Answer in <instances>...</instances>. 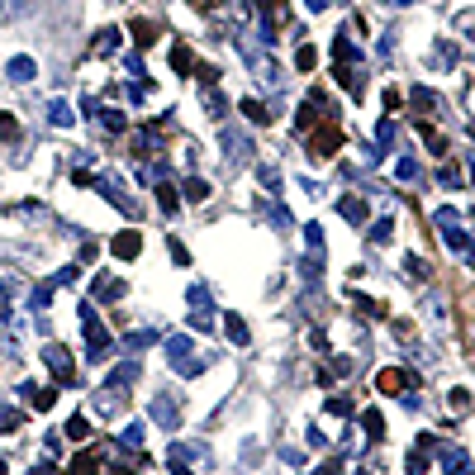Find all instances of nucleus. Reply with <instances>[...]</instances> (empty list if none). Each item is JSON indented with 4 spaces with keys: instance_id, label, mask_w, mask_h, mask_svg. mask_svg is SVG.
Segmentation results:
<instances>
[{
    "instance_id": "obj_35",
    "label": "nucleus",
    "mask_w": 475,
    "mask_h": 475,
    "mask_svg": "<svg viewBox=\"0 0 475 475\" xmlns=\"http://www.w3.org/2000/svg\"><path fill=\"white\" fill-rule=\"evenodd\" d=\"M95 409H100V414H114V409H119V395H114V390H100V395H95Z\"/></svg>"
},
{
    "instance_id": "obj_44",
    "label": "nucleus",
    "mask_w": 475,
    "mask_h": 475,
    "mask_svg": "<svg viewBox=\"0 0 475 475\" xmlns=\"http://www.w3.org/2000/svg\"><path fill=\"white\" fill-rule=\"evenodd\" d=\"M29 475H53V466H48V461H43V466H33V471Z\"/></svg>"
},
{
    "instance_id": "obj_36",
    "label": "nucleus",
    "mask_w": 475,
    "mask_h": 475,
    "mask_svg": "<svg viewBox=\"0 0 475 475\" xmlns=\"http://www.w3.org/2000/svg\"><path fill=\"white\" fill-rule=\"evenodd\" d=\"M437 185H447V190H451V185H456V190H461V171H456V166H451V162H447V166L437 171Z\"/></svg>"
},
{
    "instance_id": "obj_15",
    "label": "nucleus",
    "mask_w": 475,
    "mask_h": 475,
    "mask_svg": "<svg viewBox=\"0 0 475 475\" xmlns=\"http://www.w3.org/2000/svg\"><path fill=\"white\" fill-rule=\"evenodd\" d=\"M190 461H195V451H190V447H171V451H166V466H171L176 475H190Z\"/></svg>"
},
{
    "instance_id": "obj_18",
    "label": "nucleus",
    "mask_w": 475,
    "mask_h": 475,
    "mask_svg": "<svg viewBox=\"0 0 475 475\" xmlns=\"http://www.w3.org/2000/svg\"><path fill=\"white\" fill-rule=\"evenodd\" d=\"M238 109H242V114H247L252 124H271V109H266L262 100H252V95H247V100H242V105H238Z\"/></svg>"
},
{
    "instance_id": "obj_31",
    "label": "nucleus",
    "mask_w": 475,
    "mask_h": 475,
    "mask_svg": "<svg viewBox=\"0 0 475 475\" xmlns=\"http://www.w3.org/2000/svg\"><path fill=\"white\" fill-rule=\"evenodd\" d=\"M67 437H72V442H81V437H91V423L81 419V414H72V419H67Z\"/></svg>"
},
{
    "instance_id": "obj_34",
    "label": "nucleus",
    "mask_w": 475,
    "mask_h": 475,
    "mask_svg": "<svg viewBox=\"0 0 475 475\" xmlns=\"http://www.w3.org/2000/svg\"><path fill=\"white\" fill-rule=\"evenodd\" d=\"M205 109H210L214 119H224V109H228V105H224V95H219V91H205Z\"/></svg>"
},
{
    "instance_id": "obj_27",
    "label": "nucleus",
    "mask_w": 475,
    "mask_h": 475,
    "mask_svg": "<svg viewBox=\"0 0 475 475\" xmlns=\"http://www.w3.org/2000/svg\"><path fill=\"white\" fill-rule=\"evenodd\" d=\"M143 433H148V428H143V423H129V428H124V433H119V447H138V442H143Z\"/></svg>"
},
{
    "instance_id": "obj_38",
    "label": "nucleus",
    "mask_w": 475,
    "mask_h": 475,
    "mask_svg": "<svg viewBox=\"0 0 475 475\" xmlns=\"http://www.w3.org/2000/svg\"><path fill=\"white\" fill-rule=\"evenodd\" d=\"M433 224H437V228H447V224H461V214L451 210V205H442V210L433 214Z\"/></svg>"
},
{
    "instance_id": "obj_14",
    "label": "nucleus",
    "mask_w": 475,
    "mask_h": 475,
    "mask_svg": "<svg viewBox=\"0 0 475 475\" xmlns=\"http://www.w3.org/2000/svg\"><path fill=\"white\" fill-rule=\"evenodd\" d=\"M224 333L233 338V347H247V343H252V333H247V323H242L238 314H228V318H224Z\"/></svg>"
},
{
    "instance_id": "obj_1",
    "label": "nucleus",
    "mask_w": 475,
    "mask_h": 475,
    "mask_svg": "<svg viewBox=\"0 0 475 475\" xmlns=\"http://www.w3.org/2000/svg\"><path fill=\"white\" fill-rule=\"evenodd\" d=\"M77 318H81V328H86V352H91V361H105V352H109V333L100 328L95 309H91V304H77Z\"/></svg>"
},
{
    "instance_id": "obj_3",
    "label": "nucleus",
    "mask_w": 475,
    "mask_h": 475,
    "mask_svg": "<svg viewBox=\"0 0 475 475\" xmlns=\"http://www.w3.org/2000/svg\"><path fill=\"white\" fill-rule=\"evenodd\" d=\"M219 143H224V162H228V166L252 162V138H247L242 129H233V124H228V129L219 133Z\"/></svg>"
},
{
    "instance_id": "obj_45",
    "label": "nucleus",
    "mask_w": 475,
    "mask_h": 475,
    "mask_svg": "<svg viewBox=\"0 0 475 475\" xmlns=\"http://www.w3.org/2000/svg\"><path fill=\"white\" fill-rule=\"evenodd\" d=\"M323 5H328V0H304V10H323Z\"/></svg>"
},
{
    "instance_id": "obj_5",
    "label": "nucleus",
    "mask_w": 475,
    "mask_h": 475,
    "mask_svg": "<svg viewBox=\"0 0 475 475\" xmlns=\"http://www.w3.org/2000/svg\"><path fill=\"white\" fill-rule=\"evenodd\" d=\"M148 414H153V423L166 428V433H176V428H181V404H176V395H166V390L153 395V409H148Z\"/></svg>"
},
{
    "instance_id": "obj_48",
    "label": "nucleus",
    "mask_w": 475,
    "mask_h": 475,
    "mask_svg": "<svg viewBox=\"0 0 475 475\" xmlns=\"http://www.w3.org/2000/svg\"><path fill=\"white\" fill-rule=\"evenodd\" d=\"M0 475H5V456H0Z\"/></svg>"
},
{
    "instance_id": "obj_46",
    "label": "nucleus",
    "mask_w": 475,
    "mask_h": 475,
    "mask_svg": "<svg viewBox=\"0 0 475 475\" xmlns=\"http://www.w3.org/2000/svg\"><path fill=\"white\" fill-rule=\"evenodd\" d=\"M385 5H395V10H399V5H414V0H385Z\"/></svg>"
},
{
    "instance_id": "obj_8",
    "label": "nucleus",
    "mask_w": 475,
    "mask_h": 475,
    "mask_svg": "<svg viewBox=\"0 0 475 475\" xmlns=\"http://www.w3.org/2000/svg\"><path fill=\"white\" fill-rule=\"evenodd\" d=\"M5 77L15 81V86H24V81L38 77V62H33V57H24V53H20V57H10V62H5Z\"/></svg>"
},
{
    "instance_id": "obj_30",
    "label": "nucleus",
    "mask_w": 475,
    "mask_h": 475,
    "mask_svg": "<svg viewBox=\"0 0 475 475\" xmlns=\"http://www.w3.org/2000/svg\"><path fill=\"white\" fill-rule=\"evenodd\" d=\"M109 380H119V385H133V380H138V361H124V366H114V371H109Z\"/></svg>"
},
{
    "instance_id": "obj_42",
    "label": "nucleus",
    "mask_w": 475,
    "mask_h": 475,
    "mask_svg": "<svg viewBox=\"0 0 475 475\" xmlns=\"http://www.w3.org/2000/svg\"><path fill=\"white\" fill-rule=\"evenodd\" d=\"M314 475H343V456H333V461H328V466H318Z\"/></svg>"
},
{
    "instance_id": "obj_28",
    "label": "nucleus",
    "mask_w": 475,
    "mask_h": 475,
    "mask_svg": "<svg viewBox=\"0 0 475 475\" xmlns=\"http://www.w3.org/2000/svg\"><path fill=\"white\" fill-rule=\"evenodd\" d=\"M404 271H409L414 281H428V262H423L419 252H409V257H404Z\"/></svg>"
},
{
    "instance_id": "obj_40",
    "label": "nucleus",
    "mask_w": 475,
    "mask_h": 475,
    "mask_svg": "<svg viewBox=\"0 0 475 475\" xmlns=\"http://www.w3.org/2000/svg\"><path fill=\"white\" fill-rule=\"evenodd\" d=\"M24 423V414H0V433H15Z\"/></svg>"
},
{
    "instance_id": "obj_10",
    "label": "nucleus",
    "mask_w": 475,
    "mask_h": 475,
    "mask_svg": "<svg viewBox=\"0 0 475 475\" xmlns=\"http://www.w3.org/2000/svg\"><path fill=\"white\" fill-rule=\"evenodd\" d=\"M375 385H380L385 395H404V390H409V371H380Z\"/></svg>"
},
{
    "instance_id": "obj_43",
    "label": "nucleus",
    "mask_w": 475,
    "mask_h": 475,
    "mask_svg": "<svg viewBox=\"0 0 475 475\" xmlns=\"http://www.w3.org/2000/svg\"><path fill=\"white\" fill-rule=\"evenodd\" d=\"M0 133H5V138H15V133H20V129H15V119H10V114H0Z\"/></svg>"
},
{
    "instance_id": "obj_2",
    "label": "nucleus",
    "mask_w": 475,
    "mask_h": 475,
    "mask_svg": "<svg viewBox=\"0 0 475 475\" xmlns=\"http://www.w3.org/2000/svg\"><path fill=\"white\" fill-rule=\"evenodd\" d=\"M166 357H171V366L181 371V375H200V371H205V361L190 352V338H185V333L166 338Z\"/></svg>"
},
{
    "instance_id": "obj_17",
    "label": "nucleus",
    "mask_w": 475,
    "mask_h": 475,
    "mask_svg": "<svg viewBox=\"0 0 475 475\" xmlns=\"http://www.w3.org/2000/svg\"><path fill=\"white\" fill-rule=\"evenodd\" d=\"M95 471H100V451H81L72 461V475H95Z\"/></svg>"
},
{
    "instance_id": "obj_19",
    "label": "nucleus",
    "mask_w": 475,
    "mask_h": 475,
    "mask_svg": "<svg viewBox=\"0 0 475 475\" xmlns=\"http://www.w3.org/2000/svg\"><path fill=\"white\" fill-rule=\"evenodd\" d=\"M72 119H77V114H72V105H67V100H53V105H48V124H57V129H67Z\"/></svg>"
},
{
    "instance_id": "obj_49",
    "label": "nucleus",
    "mask_w": 475,
    "mask_h": 475,
    "mask_svg": "<svg viewBox=\"0 0 475 475\" xmlns=\"http://www.w3.org/2000/svg\"><path fill=\"white\" fill-rule=\"evenodd\" d=\"M361 475H366V471H361Z\"/></svg>"
},
{
    "instance_id": "obj_11",
    "label": "nucleus",
    "mask_w": 475,
    "mask_h": 475,
    "mask_svg": "<svg viewBox=\"0 0 475 475\" xmlns=\"http://www.w3.org/2000/svg\"><path fill=\"white\" fill-rule=\"evenodd\" d=\"M119 38H124L119 29H100V33H95V43H91V53H95V57H109V53H119Z\"/></svg>"
},
{
    "instance_id": "obj_29",
    "label": "nucleus",
    "mask_w": 475,
    "mask_h": 475,
    "mask_svg": "<svg viewBox=\"0 0 475 475\" xmlns=\"http://www.w3.org/2000/svg\"><path fill=\"white\" fill-rule=\"evenodd\" d=\"M148 343H162V338H157V333H148V328H143V333H129V338H124V347H129V352H143Z\"/></svg>"
},
{
    "instance_id": "obj_21",
    "label": "nucleus",
    "mask_w": 475,
    "mask_h": 475,
    "mask_svg": "<svg viewBox=\"0 0 475 475\" xmlns=\"http://www.w3.org/2000/svg\"><path fill=\"white\" fill-rule=\"evenodd\" d=\"M185 200H190V205H200V200H210V181H200V176H190V181H185Z\"/></svg>"
},
{
    "instance_id": "obj_4",
    "label": "nucleus",
    "mask_w": 475,
    "mask_h": 475,
    "mask_svg": "<svg viewBox=\"0 0 475 475\" xmlns=\"http://www.w3.org/2000/svg\"><path fill=\"white\" fill-rule=\"evenodd\" d=\"M190 328L195 333H205V328H214V304H210V290L205 286H190Z\"/></svg>"
},
{
    "instance_id": "obj_24",
    "label": "nucleus",
    "mask_w": 475,
    "mask_h": 475,
    "mask_svg": "<svg viewBox=\"0 0 475 475\" xmlns=\"http://www.w3.org/2000/svg\"><path fill=\"white\" fill-rule=\"evenodd\" d=\"M361 428H366V437H385V423H380V409H366V414H361Z\"/></svg>"
},
{
    "instance_id": "obj_12",
    "label": "nucleus",
    "mask_w": 475,
    "mask_h": 475,
    "mask_svg": "<svg viewBox=\"0 0 475 475\" xmlns=\"http://www.w3.org/2000/svg\"><path fill=\"white\" fill-rule=\"evenodd\" d=\"M338 214L352 219V224H366V200H361V195H343V200H338Z\"/></svg>"
},
{
    "instance_id": "obj_20",
    "label": "nucleus",
    "mask_w": 475,
    "mask_h": 475,
    "mask_svg": "<svg viewBox=\"0 0 475 475\" xmlns=\"http://www.w3.org/2000/svg\"><path fill=\"white\" fill-rule=\"evenodd\" d=\"M375 148H380V153L395 148V119H380V124H375Z\"/></svg>"
},
{
    "instance_id": "obj_6",
    "label": "nucleus",
    "mask_w": 475,
    "mask_h": 475,
    "mask_svg": "<svg viewBox=\"0 0 475 475\" xmlns=\"http://www.w3.org/2000/svg\"><path fill=\"white\" fill-rule=\"evenodd\" d=\"M338 143H343V129H338L333 119H328L323 129L309 133V153H314V157H333V148H338Z\"/></svg>"
},
{
    "instance_id": "obj_41",
    "label": "nucleus",
    "mask_w": 475,
    "mask_h": 475,
    "mask_svg": "<svg viewBox=\"0 0 475 475\" xmlns=\"http://www.w3.org/2000/svg\"><path fill=\"white\" fill-rule=\"evenodd\" d=\"M171 262H176V266H190V252H185L176 238H171Z\"/></svg>"
},
{
    "instance_id": "obj_16",
    "label": "nucleus",
    "mask_w": 475,
    "mask_h": 475,
    "mask_svg": "<svg viewBox=\"0 0 475 475\" xmlns=\"http://www.w3.org/2000/svg\"><path fill=\"white\" fill-rule=\"evenodd\" d=\"M129 33L138 38V43H143V48H153V38H157V24H153V20H133Z\"/></svg>"
},
{
    "instance_id": "obj_7",
    "label": "nucleus",
    "mask_w": 475,
    "mask_h": 475,
    "mask_svg": "<svg viewBox=\"0 0 475 475\" xmlns=\"http://www.w3.org/2000/svg\"><path fill=\"white\" fill-rule=\"evenodd\" d=\"M43 361L57 371V380H62V385H81V380H77V371H72V357H67V347L48 343V347H43Z\"/></svg>"
},
{
    "instance_id": "obj_32",
    "label": "nucleus",
    "mask_w": 475,
    "mask_h": 475,
    "mask_svg": "<svg viewBox=\"0 0 475 475\" xmlns=\"http://www.w3.org/2000/svg\"><path fill=\"white\" fill-rule=\"evenodd\" d=\"M328 414H333V419H352V399L333 395V399H328Z\"/></svg>"
},
{
    "instance_id": "obj_13",
    "label": "nucleus",
    "mask_w": 475,
    "mask_h": 475,
    "mask_svg": "<svg viewBox=\"0 0 475 475\" xmlns=\"http://www.w3.org/2000/svg\"><path fill=\"white\" fill-rule=\"evenodd\" d=\"M442 471H447V475H466V471H471L466 451H461V447H442Z\"/></svg>"
},
{
    "instance_id": "obj_37",
    "label": "nucleus",
    "mask_w": 475,
    "mask_h": 475,
    "mask_svg": "<svg viewBox=\"0 0 475 475\" xmlns=\"http://www.w3.org/2000/svg\"><path fill=\"white\" fill-rule=\"evenodd\" d=\"M318 62V53L314 48H309V43H304V48H299V53H295V67H299V72H309V67H314Z\"/></svg>"
},
{
    "instance_id": "obj_26",
    "label": "nucleus",
    "mask_w": 475,
    "mask_h": 475,
    "mask_svg": "<svg viewBox=\"0 0 475 475\" xmlns=\"http://www.w3.org/2000/svg\"><path fill=\"white\" fill-rule=\"evenodd\" d=\"M366 233L375 238V242H390V233H395V219H390V214H385V219H375V224H371Z\"/></svg>"
},
{
    "instance_id": "obj_22",
    "label": "nucleus",
    "mask_w": 475,
    "mask_h": 475,
    "mask_svg": "<svg viewBox=\"0 0 475 475\" xmlns=\"http://www.w3.org/2000/svg\"><path fill=\"white\" fill-rule=\"evenodd\" d=\"M257 176H262V185H266V195H271V200H276V195H281V171H276V166H257Z\"/></svg>"
},
{
    "instance_id": "obj_47",
    "label": "nucleus",
    "mask_w": 475,
    "mask_h": 475,
    "mask_svg": "<svg viewBox=\"0 0 475 475\" xmlns=\"http://www.w3.org/2000/svg\"><path fill=\"white\" fill-rule=\"evenodd\" d=\"M471 181H475V153H471Z\"/></svg>"
},
{
    "instance_id": "obj_39",
    "label": "nucleus",
    "mask_w": 475,
    "mask_h": 475,
    "mask_svg": "<svg viewBox=\"0 0 475 475\" xmlns=\"http://www.w3.org/2000/svg\"><path fill=\"white\" fill-rule=\"evenodd\" d=\"M157 200H162V210H166V214H176V195H171V185H166V181L157 185Z\"/></svg>"
},
{
    "instance_id": "obj_25",
    "label": "nucleus",
    "mask_w": 475,
    "mask_h": 475,
    "mask_svg": "<svg viewBox=\"0 0 475 475\" xmlns=\"http://www.w3.org/2000/svg\"><path fill=\"white\" fill-rule=\"evenodd\" d=\"M304 242H309V257H323V228L318 224H304Z\"/></svg>"
},
{
    "instance_id": "obj_33",
    "label": "nucleus",
    "mask_w": 475,
    "mask_h": 475,
    "mask_svg": "<svg viewBox=\"0 0 475 475\" xmlns=\"http://www.w3.org/2000/svg\"><path fill=\"white\" fill-rule=\"evenodd\" d=\"M171 67H176V72H190V67H195L190 48H171Z\"/></svg>"
},
{
    "instance_id": "obj_9",
    "label": "nucleus",
    "mask_w": 475,
    "mask_h": 475,
    "mask_svg": "<svg viewBox=\"0 0 475 475\" xmlns=\"http://www.w3.org/2000/svg\"><path fill=\"white\" fill-rule=\"evenodd\" d=\"M138 252H143V238H138V228H124V233L114 238V257H124V262H129V257H138Z\"/></svg>"
},
{
    "instance_id": "obj_23",
    "label": "nucleus",
    "mask_w": 475,
    "mask_h": 475,
    "mask_svg": "<svg viewBox=\"0 0 475 475\" xmlns=\"http://www.w3.org/2000/svg\"><path fill=\"white\" fill-rule=\"evenodd\" d=\"M395 176H399V181H419V176H423V171H419V157H399L395 162Z\"/></svg>"
}]
</instances>
